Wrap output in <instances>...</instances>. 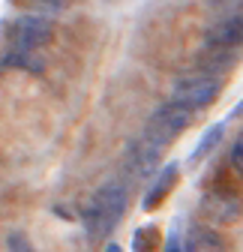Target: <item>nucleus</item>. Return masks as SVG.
<instances>
[{
	"label": "nucleus",
	"instance_id": "nucleus-1",
	"mask_svg": "<svg viewBox=\"0 0 243 252\" xmlns=\"http://www.w3.org/2000/svg\"><path fill=\"white\" fill-rule=\"evenodd\" d=\"M123 210H126V189L117 180L102 183L93 192V198L87 201L84 213H81L87 237L90 240H102L105 234H111L117 228V222L123 219Z\"/></svg>",
	"mask_w": 243,
	"mask_h": 252
},
{
	"label": "nucleus",
	"instance_id": "nucleus-2",
	"mask_svg": "<svg viewBox=\"0 0 243 252\" xmlns=\"http://www.w3.org/2000/svg\"><path fill=\"white\" fill-rule=\"evenodd\" d=\"M192 114H195V111L177 105V102H165V105H159L153 114H150V120L144 123V135H141V138L162 150V147H168V144L192 123Z\"/></svg>",
	"mask_w": 243,
	"mask_h": 252
},
{
	"label": "nucleus",
	"instance_id": "nucleus-3",
	"mask_svg": "<svg viewBox=\"0 0 243 252\" xmlns=\"http://www.w3.org/2000/svg\"><path fill=\"white\" fill-rule=\"evenodd\" d=\"M219 87L222 81L210 72H195V75H180L174 78L171 84V102L183 105L189 111H198V108H207L219 96Z\"/></svg>",
	"mask_w": 243,
	"mask_h": 252
},
{
	"label": "nucleus",
	"instance_id": "nucleus-4",
	"mask_svg": "<svg viewBox=\"0 0 243 252\" xmlns=\"http://www.w3.org/2000/svg\"><path fill=\"white\" fill-rule=\"evenodd\" d=\"M54 36V24L45 15H21L12 21L9 30V45L12 51H36L39 45H45Z\"/></svg>",
	"mask_w": 243,
	"mask_h": 252
},
{
	"label": "nucleus",
	"instance_id": "nucleus-5",
	"mask_svg": "<svg viewBox=\"0 0 243 252\" xmlns=\"http://www.w3.org/2000/svg\"><path fill=\"white\" fill-rule=\"evenodd\" d=\"M240 198L228 189H210L201 195V216H207L213 225H231L240 219Z\"/></svg>",
	"mask_w": 243,
	"mask_h": 252
},
{
	"label": "nucleus",
	"instance_id": "nucleus-6",
	"mask_svg": "<svg viewBox=\"0 0 243 252\" xmlns=\"http://www.w3.org/2000/svg\"><path fill=\"white\" fill-rule=\"evenodd\" d=\"M159 147H153L144 138H132L126 144V171L135 177H150L159 171Z\"/></svg>",
	"mask_w": 243,
	"mask_h": 252
},
{
	"label": "nucleus",
	"instance_id": "nucleus-7",
	"mask_svg": "<svg viewBox=\"0 0 243 252\" xmlns=\"http://www.w3.org/2000/svg\"><path fill=\"white\" fill-rule=\"evenodd\" d=\"M207 48H240L243 45V15H228L204 33Z\"/></svg>",
	"mask_w": 243,
	"mask_h": 252
},
{
	"label": "nucleus",
	"instance_id": "nucleus-8",
	"mask_svg": "<svg viewBox=\"0 0 243 252\" xmlns=\"http://www.w3.org/2000/svg\"><path fill=\"white\" fill-rule=\"evenodd\" d=\"M177 162H165L159 171H156V180L150 183V189L144 192V198H141V207L144 210H153V207H159L162 204V198L171 192V186H174V180H177Z\"/></svg>",
	"mask_w": 243,
	"mask_h": 252
},
{
	"label": "nucleus",
	"instance_id": "nucleus-9",
	"mask_svg": "<svg viewBox=\"0 0 243 252\" xmlns=\"http://www.w3.org/2000/svg\"><path fill=\"white\" fill-rule=\"evenodd\" d=\"M183 249H186V252H225L222 237H219L213 228H204V225H192V228H189Z\"/></svg>",
	"mask_w": 243,
	"mask_h": 252
},
{
	"label": "nucleus",
	"instance_id": "nucleus-10",
	"mask_svg": "<svg viewBox=\"0 0 243 252\" xmlns=\"http://www.w3.org/2000/svg\"><path fill=\"white\" fill-rule=\"evenodd\" d=\"M237 60V54H228V48H207L198 54L201 69H231V63Z\"/></svg>",
	"mask_w": 243,
	"mask_h": 252
},
{
	"label": "nucleus",
	"instance_id": "nucleus-11",
	"mask_svg": "<svg viewBox=\"0 0 243 252\" xmlns=\"http://www.w3.org/2000/svg\"><path fill=\"white\" fill-rule=\"evenodd\" d=\"M0 66H21L27 72H42V60L33 57V51H9L0 57Z\"/></svg>",
	"mask_w": 243,
	"mask_h": 252
},
{
	"label": "nucleus",
	"instance_id": "nucleus-12",
	"mask_svg": "<svg viewBox=\"0 0 243 252\" xmlns=\"http://www.w3.org/2000/svg\"><path fill=\"white\" fill-rule=\"evenodd\" d=\"M225 126H228L225 120H222V123H213V126H210V129H207V132L201 135V141L195 144V150L189 153V156H192V159H201V156H204V153H210V150H213V147L219 144V138L225 135Z\"/></svg>",
	"mask_w": 243,
	"mask_h": 252
},
{
	"label": "nucleus",
	"instance_id": "nucleus-13",
	"mask_svg": "<svg viewBox=\"0 0 243 252\" xmlns=\"http://www.w3.org/2000/svg\"><path fill=\"white\" fill-rule=\"evenodd\" d=\"M156 243H159L156 225H144L132 234V252H156Z\"/></svg>",
	"mask_w": 243,
	"mask_h": 252
},
{
	"label": "nucleus",
	"instance_id": "nucleus-14",
	"mask_svg": "<svg viewBox=\"0 0 243 252\" xmlns=\"http://www.w3.org/2000/svg\"><path fill=\"white\" fill-rule=\"evenodd\" d=\"M6 246H9V252H36L33 246H30V240H27L21 231H12V234L6 237Z\"/></svg>",
	"mask_w": 243,
	"mask_h": 252
},
{
	"label": "nucleus",
	"instance_id": "nucleus-15",
	"mask_svg": "<svg viewBox=\"0 0 243 252\" xmlns=\"http://www.w3.org/2000/svg\"><path fill=\"white\" fill-rule=\"evenodd\" d=\"M231 168L243 177V135L234 141V147H231Z\"/></svg>",
	"mask_w": 243,
	"mask_h": 252
},
{
	"label": "nucleus",
	"instance_id": "nucleus-16",
	"mask_svg": "<svg viewBox=\"0 0 243 252\" xmlns=\"http://www.w3.org/2000/svg\"><path fill=\"white\" fill-rule=\"evenodd\" d=\"M33 3H36L42 12H60V9H66L69 0H33Z\"/></svg>",
	"mask_w": 243,
	"mask_h": 252
},
{
	"label": "nucleus",
	"instance_id": "nucleus-17",
	"mask_svg": "<svg viewBox=\"0 0 243 252\" xmlns=\"http://www.w3.org/2000/svg\"><path fill=\"white\" fill-rule=\"evenodd\" d=\"M165 252H186V249H183V240H180V234H171V237H168Z\"/></svg>",
	"mask_w": 243,
	"mask_h": 252
},
{
	"label": "nucleus",
	"instance_id": "nucleus-18",
	"mask_svg": "<svg viewBox=\"0 0 243 252\" xmlns=\"http://www.w3.org/2000/svg\"><path fill=\"white\" fill-rule=\"evenodd\" d=\"M102 252H120V246H117V243H108V246H105Z\"/></svg>",
	"mask_w": 243,
	"mask_h": 252
}]
</instances>
